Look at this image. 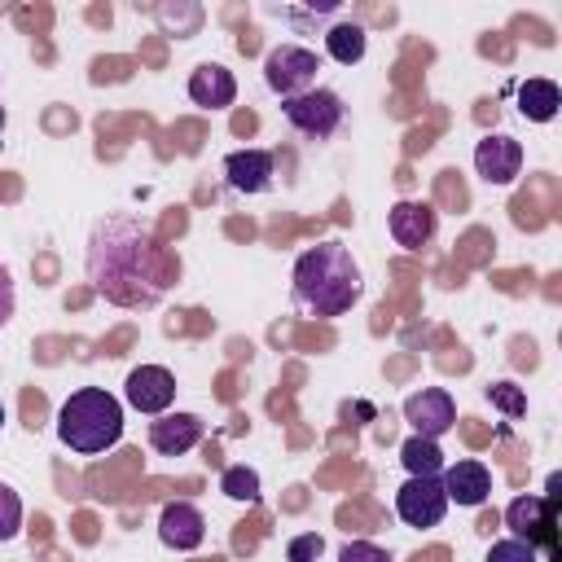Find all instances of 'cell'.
I'll list each match as a JSON object with an SVG mask.
<instances>
[{
	"label": "cell",
	"instance_id": "18",
	"mask_svg": "<svg viewBox=\"0 0 562 562\" xmlns=\"http://www.w3.org/2000/svg\"><path fill=\"white\" fill-rule=\"evenodd\" d=\"M400 461L408 474L417 479H439L443 474V452H439V439H422V435H408L400 443Z\"/></svg>",
	"mask_w": 562,
	"mask_h": 562
},
{
	"label": "cell",
	"instance_id": "24",
	"mask_svg": "<svg viewBox=\"0 0 562 562\" xmlns=\"http://www.w3.org/2000/svg\"><path fill=\"white\" fill-rule=\"evenodd\" d=\"M325 553V540L316 536V531H303V536H294L290 544H285V558L290 562H316Z\"/></svg>",
	"mask_w": 562,
	"mask_h": 562
},
{
	"label": "cell",
	"instance_id": "1",
	"mask_svg": "<svg viewBox=\"0 0 562 562\" xmlns=\"http://www.w3.org/2000/svg\"><path fill=\"white\" fill-rule=\"evenodd\" d=\"M88 281L119 307H154L176 281V263L136 215H105L88 237Z\"/></svg>",
	"mask_w": 562,
	"mask_h": 562
},
{
	"label": "cell",
	"instance_id": "16",
	"mask_svg": "<svg viewBox=\"0 0 562 562\" xmlns=\"http://www.w3.org/2000/svg\"><path fill=\"white\" fill-rule=\"evenodd\" d=\"M549 514H553V501H544V496H514L509 509H505V527L518 540H531L536 531H549Z\"/></svg>",
	"mask_w": 562,
	"mask_h": 562
},
{
	"label": "cell",
	"instance_id": "4",
	"mask_svg": "<svg viewBox=\"0 0 562 562\" xmlns=\"http://www.w3.org/2000/svg\"><path fill=\"white\" fill-rule=\"evenodd\" d=\"M281 114H285V123H290L299 136H307V140H329V136L338 132V123H342V97L329 92V88H307V92H299V97H285V101H281Z\"/></svg>",
	"mask_w": 562,
	"mask_h": 562
},
{
	"label": "cell",
	"instance_id": "9",
	"mask_svg": "<svg viewBox=\"0 0 562 562\" xmlns=\"http://www.w3.org/2000/svg\"><path fill=\"white\" fill-rule=\"evenodd\" d=\"M474 171L487 184H514L518 171H522V145L514 136H505V132H487L474 145Z\"/></svg>",
	"mask_w": 562,
	"mask_h": 562
},
{
	"label": "cell",
	"instance_id": "14",
	"mask_svg": "<svg viewBox=\"0 0 562 562\" xmlns=\"http://www.w3.org/2000/svg\"><path fill=\"white\" fill-rule=\"evenodd\" d=\"M189 101L202 105V110H228L237 101V79L233 70H224L220 61H202L193 75H189Z\"/></svg>",
	"mask_w": 562,
	"mask_h": 562
},
{
	"label": "cell",
	"instance_id": "7",
	"mask_svg": "<svg viewBox=\"0 0 562 562\" xmlns=\"http://www.w3.org/2000/svg\"><path fill=\"white\" fill-rule=\"evenodd\" d=\"M404 422L413 426V435L439 439V435H448L457 426V404H452V395L443 386H422V391H413L404 400Z\"/></svg>",
	"mask_w": 562,
	"mask_h": 562
},
{
	"label": "cell",
	"instance_id": "26",
	"mask_svg": "<svg viewBox=\"0 0 562 562\" xmlns=\"http://www.w3.org/2000/svg\"><path fill=\"white\" fill-rule=\"evenodd\" d=\"M13 277H9V268L0 263V325H9V316H13Z\"/></svg>",
	"mask_w": 562,
	"mask_h": 562
},
{
	"label": "cell",
	"instance_id": "6",
	"mask_svg": "<svg viewBox=\"0 0 562 562\" xmlns=\"http://www.w3.org/2000/svg\"><path fill=\"white\" fill-rule=\"evenodd\" d=\"M395 514L400 522L408 527H439L443 514H448V496H443V483L439 479H417L408 474L395 492Z\"/></svg>",
	"mask_w": 562,
	"mask_h": 562
},
{
	"label": "cell",
	"instance_id": "23",
	"mask_svg": "<svg viewBox=\"0 0 562 562\" xmlns=\"http://www.w3.org/2000/svg\"><path fill=\"white\" fill-rule=\"evenodd\" d=\"M487 400H492L505 417H522V413H527V395H522L514 382H492V386H487Z\"/></svg>",
	"mask_w": 562,
	"mask_h": 562
},
{
	"label": "cell",
	"instance_id": "3",
	"mask_svg": "<svg viewBox=\"0 0 562 562\" xmlns=\"http://www.w3.org/2000/svg\"><path fill=\"white\" fill-rule=\"evenodd\" d=\"M57 439L79 457H97V452L114 448L123 439V404H119V395H110L105 386L70 391V400L57 408Z\"/></svg>",
	"mask_w": 562,
	"mask_h": 562
},
{
	"label": "cell",
	"instance_id": "25",
	"mask_svg": "<svg viewBox=\"0 0 562 562\" xmlns=\"http://www.w3.org/2000/svg\"><path fill=\"white\" fill-rule=\"evenodd\" d=\"M338 562H391L386 549H378L373 540H347L338 549Z\"/></svg>",
	"mask_w": 562,
	"mask_h": 562
},
{
	"label": "cell",
	"instance_id": "11",
	"mask_svg": "<svg viewBox=\"0 0 562 562\" xmlns=\"http://www.w3.org/2000/svg\"><path fill=\"white\" fill-rule=\"evenodd\" d=\"M202 536H206V518H202V509L193 501H167L162 505V514H158V540L167 549L189 553V549L202 544Z\"/></svg>",
	"mask_w": 562,
	"mask_h": 562
},
{
	"label": "cell",
	"instance_id": "27",
	"mask_svg": "<svg viewBox=\"0 0 562 562\" xmlns=\"http://www.w3.org/2000/svg\"><path fill=\"white\" fill-rule=\"evenodd\" d=\"M0 426H4V404H0Z\"/></svg>",
	"mask_w": 562,
	"mask_h": 562
},
{
	"label": "cell",
	"instance_id": "20",
	"mask_svg": "<svg viewBox=\"0 0 562 562\" xmlns=\"http://www.w3.org/2000/svg\"><path fill=\"white\" fill-rule=\"evenodd\" d=\"M220 492H224V496H233V501L255 505V501H259V474H255L250 465H228V470H224V479H220Z\"/></svg>",
	"mask_w": 562,
	"mask_h": 562
},
{
	"label": "cell",
	"instance_id": "5",
	"mask_svg": "<svg viewBox=\"0 0 562 562\" xmlns=\"http://www.w3.org/2000/svg\"><path fill=\"white\" fill-rule=\"evenodd\" d=\"M316 70H321V57L312 48H303V44H277L263 57V83L272 92H281V101L316 88Z\"/></svg>",
	"mask_w": 562,
	"mask_h": 562
},
{
	"label": "cell",
	"instance_id": "2",
	"mask_svg": "<svg viewBox=\"0 0 562 562\" xmlns=\"http://www.w3.org/2000/svg\"><path fill=\"white\" fill-rule=\"evenodd\" d=\"M294 299L312 316H342L360 299V263L342 241H316L294 259Z\"/></svg>",
	"mask_w": 562,
	"mask_h": 562
},
{
	"label": "cell",
	"instance_id": "22",
	"mask_svg": "<svg viewBox=\"0 0 562 562\" xmlns=\"http://www.w3.org/2000/svg\"><path fill=\"white\" fill-rule=\"evenodd\" d=\"M22 531V501H18V492L13 487H4L0 483V544L4 540H13Z\"/></svg>",
	"mask_w": 562,
	"mask_h": 562
},
{
	"label": "cell",
	"instance_id": "10",
	"mask_svg": "<svg viewBox=\"0 0 562 562\" xmlns=\"http://www.w3.org/2000/svg\"><path fill=\"white\" fill-rule=\"evenodd\" d=\"M439 483H443V496H448V505L457 501V505H465V509H479V505L492 496V470H487L483 461H474V457L443 465Z\"/></svg>",
	"mask_w": 562,
	"mask_h": 562
},
{
	"label": "cell",
	"instance_id": "13",
	"mask_svg": "<svg viewBox=\"0 0 562 562\" xmlns=\"http://www.w3.org/2000/svg\"><path fill=\"white\" fill-rule=\"evenodd\" d=\"M272 176H277V162L268 149H233L224 158V180L237 193H263L272 184Z\"/></svg>",
	"mask_w": 562,
	"mask_h": 562
},
{
	"label": "cell",
	"instance_id": "12",
	"mask_svg": "<svg viewBox=\"0 0 562 562\" xmlns=\"http://www.w3.org/2000/svg\"><path fill=\"white\" fill-rule=\"evenodd\" d=\"M202 443V417L198 413H158L149 422V448L158 457H184Z\"/></svg>",
	"mask_w": 562,
	"mask_h": 562
},
{
	"label": "cell",
	"instance_id": "17",
	"mask_svg": "<svg viewBox=\"0 0 562 562\" xmlns=\"http://www.w3.org/2000/svg\"><path fill=\"white\" fill-rule=\"evenodd\" d=\"M518 110L531 123H549L562 110V88L553 79H527V83H518Z\"/></svg>",
	"mask_w": 562,
	"mask_h": 562
},
{
	"label": "cell",
	"instance_id": "15",
	"mask_svg": "<svg viewBox=\"0 0 562 562\" xmlns=\"http://www.w3.org/2000/svg\"><path fill=\"white\" fill-rule=\"evenodd\" d=\"M386 224H391V237L404 250H422L435 237V211L426 202H395L391 215H386Z\"/></svg>",
	"mask_w": 562,
	"mask_h": 562
},
{
	"label": "cell",
	"instance_id": "19",
	"mask_svg": "<svg viewBox=\"0 0 562 562\" xmlns=\"http://www.w3.org/2000/svg\"><path fill=\"white\" fill-rule=\"evenodd\" d=\"M325 53L338 61V66H356L364 57V26L360 22H334L325 31Z\"/></svg>",
	"mask_w": 562,
	"mask_h": 562
},
{
	"label": "cell",
	"instance_id": "21",
	"mask_svg": "<svg viewBox=\"0 0 562 562\" xmlns=\"http://www.w3.org/2000/svg\"><path fill=\"white\" fill-rule=\"evenodd\" d=\"M483 562H540V553H536V544H531V540L509 536V540H492V549H487V558H483Z\"/></svg>",
	"mask_w": 562,
	"mask_h": 562
},
{
	"label": "cell",
	"instance_id": "8",
	"mask_svg": "<svg viewBox=\"0 0 562 562\" xmlns=\"http://www.w3.org/2000/svg\"><path fill=\"white\" fill-rule=\"evenodd\" d=\"M123 395H127V404H132L136 413L158 417V413H167L171 400H176V378H171V369H162V364H140V369L127 373Z\"/></svg>",
	"mask_w": 562,
	"mask_h": 562
},
{
	"label": "cell",
	"instance_id": "28",
	"mask_svg": "<svg viewBox=\"0 0 562 562\" xmlns=\"http://www.w3.org/2000/svg\"><path fill=\"white\" fill-rule=\"evenodd\" d=\"M0 123H4V110H0Z\"/></svg>",
	"mask_w": 562,
	"mask_h": 562
}]
</instances>
